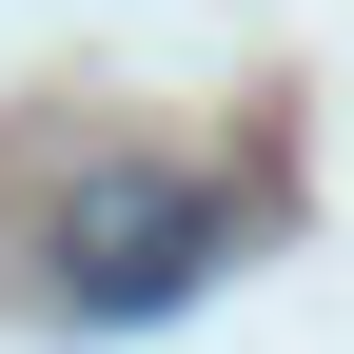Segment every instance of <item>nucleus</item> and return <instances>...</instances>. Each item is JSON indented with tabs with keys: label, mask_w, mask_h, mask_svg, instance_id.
<instances>
[{
	"label": "nucleus",
	"mask_w": 354,
	"mask_h": 354,
	"mask_svg": "<svg viewBox=\"0 0 354 354\" xmlns=\"http://www.w3.org/2000/svg\"><path fill=\"white\" fill-rule=\"evenodd\" d=\"M216 256H236V197H216V177L118 158V177H79V197H59V295H79V315H177Z\"/></svg>",
	"instance_id": "f257e3e1"
}]
</instances>
